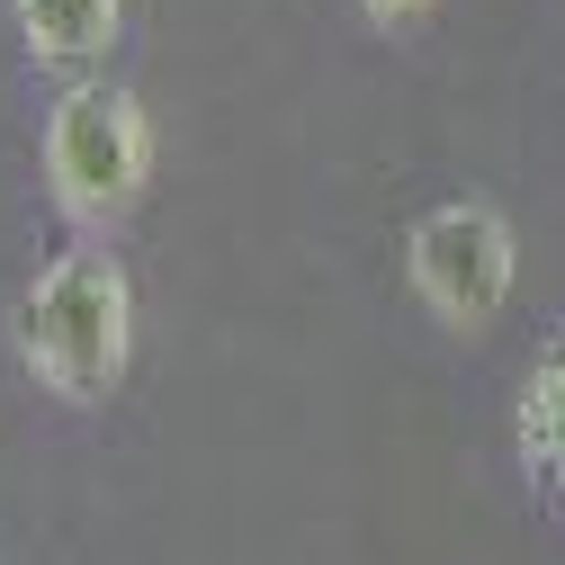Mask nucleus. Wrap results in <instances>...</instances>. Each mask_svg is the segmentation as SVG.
I'll return each mask as SVG.
<instances>
[{
    "mask_svg": "<svg viewBox=\"0 0 565 565\" xmlns=\"http://www.w3.org/2000/svg\"><path fill=\"white\" fill-rule=\"evenodd\" d=\"M126 350H135V288L108 252H63L28 306H19V360L63 395V404H90L126 377Z\"/></svg>",
    "mask_w": 565,
    "mask_h": 565,
    "instance_id": "1",
    "label": "nucleus"
},
{
    "mask_svg": "<svg viewBox=\"0 0 565 565\" xmlns=\"http://www.w3.org/2000/svg\"><path fill=\"white\" fill-rule=\"evenodd\" d=\"M117 10L126 0H19V28L45 63H90L117 45Z\"/></svg>",
    "mask_w": 565,
    "mask_h": 565,
    "instance_id": "4",
    "label": "nucleus"
},
{
    "mask_svg": "<svg viewBox=\"0 0 565 565\" xmlns=\"http://www.w3.org/2000/svg\"><path fill=\"white\" fill-rule=\"evenodd\" d=\"M521 449H530V458H565V350L530 377V404H521Z\"/></svg>",
    "mask_w": 565,
    "mask_h": 565,
    "instance_id": "5",
    "label": "nucleus"
},
{
    "mask_svg": "<svg viewBox=\"0 0 565 565\" xmlns=\"http://www.w3.org/2000/svg\"><path fill=\"white\" fill-rule=\"evenodd\" d=\"M360 10H369L377 28H413V19H431V0H360Z\"/></svg>",
    "mask_w": 565,
    "mask_h": 565,
    "instance_id": "6",
    "label": "nucleus"
},
{
    "mask_svg": "<svg viewBox=\"0 0 565 565\" xmlns=\"http://www.w3.org/2000/svg\"><path fill=\"white\" fill-rule=\"evenodd\" d=\"M145 162H153V135H145V108H135L126 90H63L54 117H45V180H54V206L63 216H117V206H135V189H145Z\"/></svg>",
    "mask_w": 565,
    "mask_h": 565,
    "instance_id": "2",
    "label": "nucleus"
},
{
    "mask_svg": "<svg viewBox=\"0 0 565 565\" xmlns=\"http://www.w3.org/2000/svg\"><path fill=\"white\" fill-rule=\"evenodd\" d=\"M404 260H413L422 306L449 315V323H484V315H503L512 269H521V260H512V225L493 216V206H431V216L413 225Z\"/></svg>",
    "mask_w": 565,
    "mask_h": 565,
    "instance_id": "3",
    "label": "nucleus"
},
{
    "mask_svg": "<svg viewBox=\"0 0 565 565\" xmlns=\"http://www.w3.org/2000/svg\"><path fill=\"white\" fill-rule=\"evenodd\" d=\"M556 476H565V458H556Z\"/></svg>",
    "mask_w": 565,
    "mask_h": 565,
    "instance_id": "7",
    "label": "nucleus"
}]
</instances>
